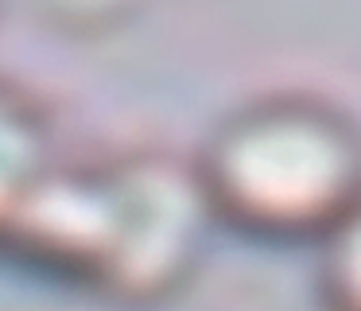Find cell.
Masks as SVG:
<instances>
[{"label": "cell", "mask_w": 361, "mask_h": 311, "mask_svg": "<svg viewBox=\"0 0 361 311\" xmlns=\"http://www.w3.org/2000/svg\"><path fill=\"white\" fill-rule=\"evenodd\" d=\"M195 163L221 225L319 241L361 199V124L319 93H260L214 124Z\"/></svg>", "instance_id": "2"}, {"label": "cell", "mask_w": 361, "mask_h": 311, "mask_svg": "<svg viewBox=\"0 0 361 311\" xmlns=\"http://www.w3.org/2000/svg\"><path fill=\"white\" fill-rule=\"evenodd\" d=\"M319 295L326 311H361V199L319 237Z\"/></svg>", "instance_id": "4"}, {"label": "cell", "mask_w": 361, "mask_h": 311, "mask_svg": "<svg viewBox=\"0 0 361 311\" xmlns=\"http://www.w3.org/2000/svg\"><path fill=\"white\" fill-rule=\"evenodd\" d=\"M59 163L63 156L47 113L24 90L0 82V257Z\"/></svg>", "instance_id": "3"}, {"label": "cell", "mask_w": 361, "mask_h": 311, "mask_svg": "<svg viewBox=\"0 0 361 311\" xmlns=\"http://www.w3.org/2000/svg\"><path fill=\"white\" fill-rule=\"evenodd\" d=\"M214 225L195 156L128 148L59 163L4 257L109 307L144 311L198 276Z\"/></svg>", "instance_id": "1"}]
</instances>
